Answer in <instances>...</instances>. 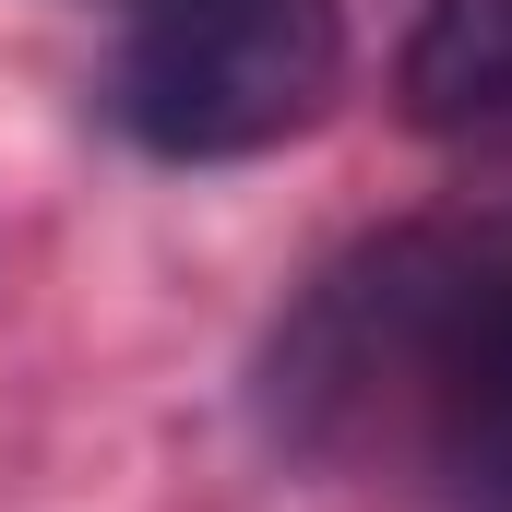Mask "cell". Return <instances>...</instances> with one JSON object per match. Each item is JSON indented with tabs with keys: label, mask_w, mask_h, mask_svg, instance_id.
<instances>
[{
	"label": "cell",
	"mask_w": 512,
	"mask_h": 512,
	"mask_svg": "<svg viewBox=\"0 0 512 512\" xmlns=\"http://www.w3.org/2000/svg\"><path fill=\"white\" fill-rule=\"evenodd\" d=\"M274 393L310 441L405 405L441 501L512 512V239H393L334 274L298 310Z\"/></svg>",
	"instance_id": "cell-1"
},
{
	"label": "cell",
	"mask_w": 512,
	"mask_h": 512,
	"mask_svg": "<svg viewBox=\"0 0 512 512\" xmlns=\"http://www.w3.org/2000/svg\"><path fill=\"white\" fill-rule=\"evenodd\" d=\"M346 12L334 0H143L108 72V120L167 167H239L334 120Z\"/></svg>",
	"instance_id": "cell-2"
},
{
	"label": "cell",
	"mask_w": 512,
	"mask_h": 512,
	"mask_svg": "<svg viewBox=\"0 0 512 512\" xmlns=\"http://www.w3.org/2000/svg\"><path fill=\"white\" fill-rule=\"evenodd\" d=\"M417 131H489L512 120V0H429L393 72Z\"/></svg>",
	"instance_id": "cell-3"
}]
</instances>
